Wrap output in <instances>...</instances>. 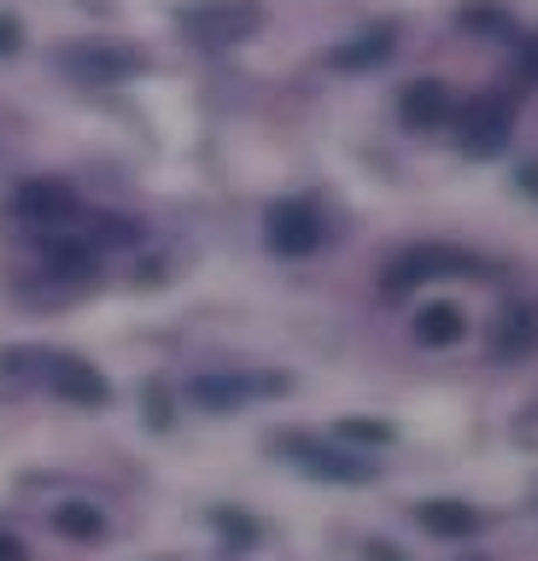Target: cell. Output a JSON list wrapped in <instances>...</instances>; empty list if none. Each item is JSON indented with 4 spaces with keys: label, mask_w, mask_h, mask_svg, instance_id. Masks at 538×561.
Listing matches in <instances>:
<instances>
[{
    "label": "cell",
    "mask_w": 538,
    "mask_h": 561,
    "mask_svg": "<svg viewBox=\"0 0 538 561\" xmlns=\"http://www.w3.org/2000/svg\"><path fill=\"white\" fill-rule=\"evenodd\" d=\"M264 24H270L264 0H194V7H182V12H176V30H182L199 53L247 47Z\"/></svg>",
    "instance_id": "obj_1"
},
{
    "label": "cell",
    "mask_w": 538,
    "mask_h": 561,
    "mask_svg": "<svg viewBox=\"0 0 538 561\" xmlns=\"http://www.w3.org/2000/svg\"><path fill=\"white\" fill-rule=\"evenodd\" d=\"M485 270H492V263L474 257V252H462V245L427 240V245L398 252V257L387 263V275H380V287L398 298V293H410V287H427V280H457V275H485Z\"/></svg>",
    "instance_id": "obj_2"
},
{
    "label": "cell",
    "mask_w": 538,
    "mask_h": 561,
    "mask_svg": "<svg viewBox=\"0 0 538 561\" xmlns=\"http://www.w3.org/2000/svg\"><path fill=\"white\" fill-rule=\"evenodd\" d=\"M59 70L77 88H117V82L141 77L147 53L129 47V42H71V47L59 53Z\"/></svg>",
    "instance_id": "obj_3"
},
{
    "label": "cell",
    "mask_w": 538,
    "mask_h": 561,
    "mask_svg": "<svg viewBox=\"0 0 538 561\" xmlns=\"http://www.w3.org/2000/svg\"><path fill=\"white\" fill-rule=\"evenodd\" d=\"M275 450H282L287 462H299L310 480H322V485H375V473H380L369 456L322 445V438H310V433H282V438H275Z\"/></svg>",
    "instance_id": "obj_4"
},
{
    "label": "cell",
    "mask_w": 538,
    "mask_h": 561,
    "mask_svg": "<svg viewBox=\"0 0 538 561\" xmlns=\"http://www.w3.org/2000/svg\"><path fill=\"white\" fill-rule=\"evenodd\" d=\"M293 392V380L282 375V368H264V375H240V368H211V375H194L187 380V398L199 403V410H211V415H229L240 410V403H252V398H282Z\"/></svg>",
    "instance_id": "obj_5"
},
{
    "label": "cell",
    "mask_w": 538,
    "mask_h": 561,
    "mask_svg": "<svg viewBox=\"0 0 538 561\" xmlns=\"http://www.w3.org/2000/svg\"><path fill=\"white\" fill-rule=\"evenodd\" d=\"M450 117H457V147L468 158H497L515 135V100H503V88L468 100L462 112H450Z\"/></svg>",
    "instance_id": "obj_6"
},
{
    "label": "cell",
    "mask_w": 538,
    "mask_h": 561,
    "mask_svg": "<svg viewBox=\"0 0 538 561\" xmlns=\"http://www.w3.org/2000/svg\"><path fill=\"white\" fill-rule=\"evenodd\" d=\"M328 240V217L310 199H275L264 210V245L275 257H310Z\"/></svg>",
    "instance_id": "obj_7"
},
{
    "label": "cell",
    "mask_w": 538,
    "mask_h": 561,
    "mask_svg": "<svg viewBox=\"0 0 538 561\" xmlns=\"http://www.w3.org/2000/svg\"><path fill=\"white\" fill-rule=\"evenodd\" d=\"M7 210H12V217H19L24 228L47 234V228L77 222V187H71V182H59V175H24V182L12 187Z\"/></svg>",
    "instance_id": "obj_8"
},
{
    "label": "cell",
    "mask_w": 538,
    "mask_h": 561,
    "mask_svg": "<svg viewBox=\"0 0 538 561\" xmlns=\"http://www.w3.org/2000/svg\"><path fill=\"white\" fill-rule=\"evenodd\" d=\"M42 386L65 403H77V410H106L112 403V380L100 375L89 357H77V351H47V375Z\"/></svg>",
    "instance_id": "obj_9"
},
{
    "label": "cell",
    "mask_w": 538,
    "mask_h": 561,
    "mask_svg": "<svg viewBox=\"0 0 538 561\" xmlns=\"http://www.w3.org/2000/svg\"><path fill=\"white\" fill-rule=\"evenodd\" d=\"M398 18H375L369 30H357V35H345V42L328 53V70H340V77H363V70H380L398 53Z\"/></svg>",
    "instance_id": "obj_10"
},
{
    "label": "cell",
    "mask_w": 538,
    "mask_h": 561,
    "mask_svg": "<svg viewBox=\"0 0 538 561\" xmlns=\"http://www.w3.org/2000/svg\"><path fill=\"white\" fill-rule=\"evenodd\" d=\"M450 112H457V94L439 82V77H415L398 88V117L410 123V129H445Z\"/></svg>",
    "instance_id": "obj_11"
},
{
    "label": "cell",
    "mask_w": 538,
    "mask_h": 561,
    "mask_svg": "<svg viewBox=\"0 0 538 561\" xmlns=\"http://www.w3.org/2000/svg\"><path fill=\"white\" fill-rule=\"evenodd\" d=\"M538 351V298H520V305H510L497 316L492 328V357L497 363H527Z\"/></svg>",
    "instance_id": "obj_12"
},
{
    "label": "cell",
    "mask_w": 538,
    "mask_h": 561,
    "mask_svg": "<svg viewBox=\"0 0 538 561\" xmlns=\"http://www.w3.org/2000/svg\"><path fill=\"white\" fill-rule=\"evenodd\" d=\"M415 515V526L422 533H433V538H474L480 533V508L474 503H457V497H427V503H415L410 508Z\"/></svg>",
    "instance_id": "obj_13"
},
{
    "label": "cell",
    "mask_w": 538,
    "mask_h": 561,
    "mask_svg": "<svg viewBox=\"0 0 538 561\" xmlns=\"http://www.w3.org/2000/svg\"><path fill=\"white\" fill-rule=\"evenodd\" d=\"M415 345H427V351H445V345H462V333H468V310L462 305H450V298H433V305L415 310Z\"/></svg>",
    "instance_id": "obj_14"
},
{
    "label": "cell",
    "mask_w": 538,
    "mask_h": 561,
    "mask_svg": "<svg viewBox=\"0 0 538 561\" xmlns=\"http://www.w3.org/2000/svg\"><path fill=\"white\" fill-rule=\"evenodd\" d=\"M47 520H54V533H59V538H71V543H100V538H106V508L89 503V497L59 503Z\"/></svg>",
    "instance_id": "obj_15"
},
{
    "label": "cell",
    "mask_w": 538,
    "mask_h": 561,
    "mask_svg": "<svg viewBox=\"0 0 538 561\" xmlns=\"http://www.w3.org/2000/svg\"><path fill=\"white\" fill-rule=\"evenodd\" d=\"M42 375H47V351L42 345H7L0 351V392L42 386Z\"/></svg>",
    "instance_id": "obj_16"
},
{
    "label": "cell",
    "mask_w": 538,
    "mask_h": 561,
    "mask_svg": "<svg viewBox=\"0 0 538 561\" xmlns=\"http://www.w3.org/2000/svg\"><path fill=\"white\" fill-rule=\"evenodd\" d=\"M147 228L135 222V217H112V210H100V217H89L82 222V240L94 245V252H112V245H135Z\"/></svg>",
    "instance_id": "obj_17"
},
{
    "label": "cell",
    "mask_w": 538,
    "mask_h": 561,
    "mask_svg": "<svg viewBox=\"0 0 538 561\" xmlns=\"http://www.w3.org/2000/svg\"><path fill=\"white\" fill-rule=\"evenodd\" d=\"M211 526H217V538L229 543V550H252L257 543V520L247 515V508H211Z\"/></svg>",
    "instance_id": "obj_18"
},
{
    "label": "cell",
    "mask_w": 538,
    "mask_h": 561,
    "mask_svg": "<svg viewBox=\"0 0 538 561\" xmlns=\"http://www.w3.org/2000/svg\"><path fill=\"white\" fill-rule=\"evenodd\" d=\"M457 24H462V30H485V35H503V42H515V18H503V12H492V7H468Z\"/></svg>",
    "instance_id": "obj_19"
},
{
    "label": "cell",
    "mask_w": 538,
    "mask_h": 561,
    "mask_svg": "<svg viewBox=\"0 0 538 561\" xmlns=\"http://www.w3.org/2000/svg\"><path fill=\"white\" fill-rule=\"evenodd\" d=\"M340 438H357V445H363V438H369V445H392V427H387V421H369V415H352V421H340Z\"/></svg>",
    "instance_id": "obj_20"
},
{
    "label": "cell",
    "mask_w": 538,
    "mask_h": 561,
    "mask_svg": "<svg viewBox=\"0 0 538 561\" xmlns=\"http://www.w3.org/2000/svg\"><path fill=\"white\" fill-rule=\"evenodd\" d=\"M141 403H147V415H152V427H159V433H164V427H170V392H164V386H159V380H152V386H147V392H141Z\"/></svg>",
    "instance_id": "obj_21"
},
{
    "label": "cell",
    "mask_w": 538,
    "mask_h": 561,
    "mask_svg": "<svg viewBox=\"0 0 538 561\" xmlns=\"http://www.w3.org/2000/svg\"><path fill=\"white\" fill-rule=\"evenodd\" d=\"M19 47H24V24L12 12H0V59H12Z\"/></svg>",
    "instance_id": "obj_22"
},
{
    "label": "cell",
    "mask_w": 538,
    "mask_h": 561,
    "mask_svg": "<svg viewBox=\"0 0 538 561\" xmlns=\"http://www.w3.org/2000/svg\"><path fill=\"white\" fill-rule=\"evenodd\" d=\"M363 561H410V556L398 550V543H387V538H369L363 543Z\"/></svg>",
    "instance_id": "obj_23"
},
{
    "label": "cell",
    "mask_w": 538,
    "mask_h": 561,
    "mask_svg": "<svg viewBox=\"0 0 538 561\" xmlns=\"http://www.w3.org/2000/svg\"><path fill=\"white\" fill-rule=\"evenodd\" d=\"M0 561H30V543L19 533H0Z\"/></svg>",
    "instance_id": "obj_24"
},
{
    "label": "cell",
    "mask_w": 538,
    "mask_h": 561,
    "mask_svg": "<svg viewBox=\"0 0 538 561\" xmlns=\"http://www.w3.org/2000/svg\"><path fill=\"white\" fill-rule=\"evenodd\" d=\"M515 182H520V187H527L533 199H538V164H520V170H515Z\"/></svg>",
    "instance_id": "obj_25"
},
{
    "label": "cell",
    "mask_w": 538,
    "mask_h": 561,
    "mask_svg": "<svg viewBox=\"0 0 538 561\" xmlns=\"http://www.w3.org/2000/svg\"><path fill=\"white\" fill-rule=\"evenodd\" d=\"M457 561H492V556H457Z\"/></svg>",
    "instance_id": "obj_26"
},
{
    "label": "cell",
    "mask_w": 538,
    "mask_h": 561,
    "mask_svg": "<svg viewBox=\"0 0 538 561\" xmlns=\"http://www.w3.org/2000/svg\"><path fill=\"white\" fill-rule=\"evenodd\" d=\"M533 508H538V485H533Z\"/></svg>",
    "instance_id": "obj_27"
}]
</instances>
